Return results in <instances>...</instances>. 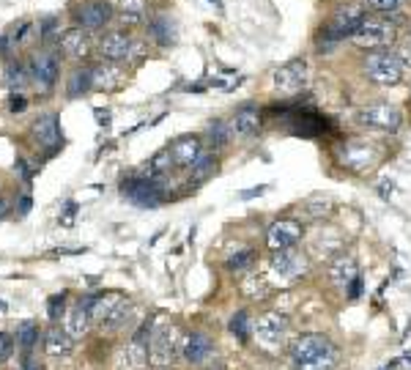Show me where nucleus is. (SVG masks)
<instances>
[{"label":"nucleus","mask_w":411,"mask_h":370,"mask_svg":"<svg viewBox=\"0 0 411 370\" xmlns=\"http://www.w3.org/2000/svg\"><path fill=\"white\" fill-rule=\"evenodd\" d=\"M230 332L236 335V338L242 340V343H247V340L253 338V318H250V313L247 310H239L233 318H230Z\"/></svg>","instance_id":"32"},{"label":"nucleus","mask_w":411,"mask_h":370,"mask_svg":"<svg viewBox=\"0 0 411 370\" xmlns=\"http://www.w3.org/2000/svg\"><path fill=\"white\" fill-rule=\"evenodd\" d=\"M6 310H8V305H6L3 299H0V313H6Z\"/></svg>","instance_id":"51"},{"label":"nucleus","mask_w":411,"mask_h":370,"mask_svg":"<svg viewBox=\"0 0 411 370\" xmlns=\"http://www.w3.org/2000/svg\"><path fill=\"white\" fill-rule=\"evenodd\" d=\"M17 345H20V354H33V348L39 345V324L36 321H22L17 327Z\"/></svg>","instance_id":"30"},{"label":"nucleus","mask_w":411,"mask_h":370,"mask_svg":"<svg viewBox=\"0 0 411 370\" xmlns=\"http://www.w3.org/2000/svg\"><path fill=\"white\" fill-rule=\"evenodd\" d=\"M74 214H77V203H71V200H69V203H66V225L71 222V217Z\"/></svg>","instance_id":"49"},{"label":"nucleus","mask_w":411,"mask_h":370,"mask_svg":"<svg viewBox=\"0 0 411 370\" xmlns=\"http://www.w3.org/2000/svg\"><path fill=\"white\" fill-rule=\"evenodd\" d=\"M28 110V99L22 93H11L8 99V113H25Z\"/></svg>","instance_id":"39"},{"label":"nucleus","mask_w":411,"mask_h":370,"mask_svg":"<svg viewBox=\"0 0 411 370\" xmlns=\"http://www.w3.org/2000/svg\"><path fill=\"white\" fill-rule=\"evenodd\" d=\"M209 3H220V0H209Z\"/></svg>","instance_id":"53"},{"label":"nucleus","mask_w":411,"mask_h":370,"mask_svg":"<svg viewBox=\"0 0 411 370\" xmlns=\"http://www.w3.org/2000/svg\"><path fill=\"white\" fill-rule=\"evenodd\" d=\"M53 28H55V20H53V17H47V20H44V25H41V36H50Z\"/></svg>","instance_id":"48"},{"label":"nucleus","mask_w":411,"mask_h":370,"mask_svg":"<svg viewBox=\"0 0 411 370\" xmlns=\"http://www.w3.org/2000/svg\"><path fill=\"white\" fill-rule=\"evenodd\" d=\"M17 170H20V176H22L25 181H31L33 179V170L28 167V162H25V159H17Z\"/></svg>","instance_id":"43"},{"label":"nucleus","mask_w":411,"mask_h":370,"mask_svg":"<svg viewBox=\"0 0 411 370\" xmlns=\"http://www.w3.org/2000/svg\"><path fill=\"white\" fill-rule=\"evenodd\" d=\"M365 74L376 85H398L403 80V61H400V55H395L389 50L368 53V58H365Z\"/></svg>","instance_id":"5"},{"label":"nucleus","mask_w":411,"mask_h":370,"mask_svg":"<svg viewBox=\"0 0 411 370\" xmlns=\"http://www.w3.org/2000/svg\"><path fill=\"white\" fill-rule=\"evenodd\" d=\"M326 275H329V282L337 285V288H348L354 280L359 278V266L351 255H335L326 266Z\"/></svg>","instance_id":"20"},{"label":"nucleus","mask_w":411,"mask_h":370,"mask_svg":"<svg viewBox=\"0 0 411 370\" xmlns=\"http://www.w3.org/2000/svg\"><path fill=\"white\" fill-rule=\"evenodd\" d=\"M305 77H307V66H305V61H291L274 71V88L283 93V96L299 93L302 91V85H305Z\"/></svg>","instance_id":"15"},{"label":"nucleus","mask_w":411,"mask_h":370,"mask_svg":"<svg viewBox=\"0 0 411 370\" xmlns=\"http://www.w3.org/2000/svg\"><path fill=\"white\" fill-rule=\"evenodd\" d=\"M31 80H33L31 69L20 61H11L8 66H6V71H3V83L8 85V91H14V93L25 91Z\"/></svg>","instance_id":"25"},{"label":"nucleus","mask_w":411,"mask_h":370,"mask_svg":"<svg viewBox=\"0 0 411 370\" xmlns=\"http://www.w3.org/2000/svg\"><path fill=\"white\" fill-rule=\"evenodd\" d=\"M74 20H77V25H80V28H85V31L104 28V25L113 20V6H110V3H104V0H88V3L77 6Z\"/></svg>","instance_id":"14"},{"label":"nucleus","mask_w":411,"mask_h":370,"mask_svg":"<svg viewBox=\"0 0 411 370\" xmlns=\"http://www.w3.org/2000/svg\"><path fill=\"white\" fill-rule=\"evenodd\" d=\"M71 348H74V340L66 335L64 327H50L44 332V351L50 357H69Z\"/></svg>","instance_id":"24"},{"label":"nucleus","mask_w":411,"mask_h":370,"mask_svg":"<svg viewBox=\"0 0 411 370\" xmlns=\"http://www.w3.org/2000/svg\"><path fill=\"white\" fill-rule=\"evenodd\" d=\"M230 129H233V135H239V137H253L255 132L260 129V107H258V104H244V107H239L236 116H233V121H230Z\"/></svg>","instance_id":"21"},{"label":"nucleus","mask_w":411,"mask_h":370,"mask_svg":"<svg viewBox=\"0 0 411 370\" xmlns=\"http://www.w3.org/2000/svg\"><path fill=\"white\" fill-rule=\"evenodd\" d=\"M33 137H36L50 154H55L58 146H61V118H58L55 113L39 116V118L33 121Z\"/></svg>","instance_id":"16"},{"label":"nucleus","mask_w":411,"mask_h":370,"mask_svg":"<svg viewBox=\"0 0 411 370\" xmlns=\"http://www.w3.org/2000/svg\"><path fill=\"white\" fill-rule=\"evenodd\" d=\"M11 212V195L6 192V195H0V219Z\"/></svg>","instance_id":"44"},{"label":"nucleus","mask_w":411,"mask_h":370,"mask_svg":"<svg viewBox=\"0 0 411 370\" xmlns=\"http://www.w3.org/2000/svg\"><path fill=\"white\" fill-rule=\"evenodd\" d=\"M373 156H376V149L365 140H348L340 149V162L351 170H365L373 162Z\"/></svg>","instance_id":"19"},{"label":"nucleus","mask_w":411,"mask_h":370,"mask_svg":"<svg viewBox=\"0 0 411 370\" xmlns=\"http://www.w3.org/2000/svg\"><path fill=\"white\" fill-rule=\"evenodd\" d=\"M179 351H184V343H181V332H179L176 324L162 321L157 327H151V332H148V359H151V365H157V368L173 365Z\"/></svg>","instance_id":"2"},{"label":"nucleus","mask_w":411,"mask_h":370,"mask_svg":"<svg viewBox=\"0 0 411 370\" xmlns=\"http://www.w3.org/2000/svg\"><path fill=\"white\" fill-rule=\"evenodd\" d=\"M132 313H134V305H132L129 299H118V305L113 308V313H110L107 321H104V329H107V332L124 329L129 321H132Z\"/></svg>","instance_id":"29"},{"label":"nucleus","mask_w":411,"mask_h":370,"mask_svg":"<svg viewBox=\"0 0 411 370\" xmlns=\"http://www.w3.org/2000/svg\"><path fill=\"white\" fill-rule=\"evenodd\" d=\"M351 39H354V44L362 47V50L379 53V50H386V47L395 41V25H389L386 20H365V22L359 25V31L354 33Z\"/></svg>","instance_id":"8"},{"label":"nucleus","mask_w":411,"mask_h":370,"mask_svg":"<svg viewBox=\"0 0 411 370\" xmlns=\"http://www.w3.org/2000/svg\"><path fill=\"white\" fill-rule=\"evenodd\" d=\"M148 33H151V39L157 41V44H173L176 41V22H173V17H167V14H159L151 20V25H148Z\"/></svg>","instance_id":"27"},{"label":"nucleus","mask_w":411,"mask_h":370,"mask_svg":"<svg viewBox=\"0 0 411 370\" xmlns=\"http://www.w3.org/2000/svg\"><path fill=\"white\" fill-rule=\"evenodd\" d=\"M291 357H293L296 370H335L340 351L326 335L305 332L291 345Z\"/></svg>","instance_id":"1"},{"label":"nucleus","mask_w":411,"mask_h":370,"mask_svg":"<svg viewBox=\"0 0 411 370\" xmlns=\"http://www.w3.org/2000/svg\"><path fill=\"white\" fill-rule=\"evenodd\" d=\"M121 6H124V14H137V17H143V0H121Z\"/></svg>","instance_id":"41"},{"label":"nucleus","mask_w":411,"mask_h":370,"mask_svg":"<svg viewBox=\"0 0 411 370\" xmlns=\"http://www.w3.org/2000/svg\"><path fill=\"white\" fill-rule=\"evenodd\" d=\"M31 206H33V198L25 192V195H20V203H17V217H28L31 214Z\"/></svg>","instance_id":"40"},{"label":"nucleus","mask_w":411,"mask_h":370,"mask_svg":"<svg viewBox=\"0 0 411 370\" xmlns=\"http://www.w3.org/2000/svg\"><path fill=\"white\" fill-rule=\"evenodd\" d=\"M121 77H124V71L116 69L113 63H96V66H91V80H94V88H99V91L116 88L121 83Z\"/></svg>","instance_id":"26"},{"label":"nucleus","mask_w":411,"mask_h":370,"mask_svg":"<svg viewBox=\"0 0 411 370\" xmlns=\"http://www.w3.org/2000/svg\"><path fill=\"white\" fill-rule=\"evenodd\" d=\"M242 291H244L250 299H263V296L269 294V285H266V280L260 278V275H258V278L250 275V278L242 282Z\"/></svg>","instance_id":"35"},{"label":"nucleus","mask_w":411,"mask_h":370,"mask_svg":"<svg viewBox=\"0 0 411 370\" xmlns=\"http://www.w3.org/2000/svg\"><path fill=\"white\" fill-rule=\"evenodd\" d=\"M305 236V228L299 219H274L266 231V247L272 252H280V249H293V247L302 242Z\"/></svg>","instance_id":"11"},{"label":"nucleus","mask_w":411,"mask_h":370,"mask_svg":"<svg viewBox=\"0 0 411 370\" xmlns=\"http://www.w3.org/2000/svg\"><path fill=\"white\" fill-rule=\"evenodd\" d=\"M403 0H365V8H373V11H395Z\"/></svg>","instance_id":"38"},{"label":"nucleus","mask_w":411,"mask_h":370,"mask_svg":"<svg viewBox=\"0 0 411 370\" xmlns=\"http://www.w3.org/2000/svg\"><path fill=\"white\" fill-rule=\"evenodd\" d=\"M66 294H55V296H50V302H47V315H50V321H58V318H64L66 313Z\"/></svg>","instance_id":"36"},{"label":"nucleus","mask_w":411,"mask_h":370,"mask_svg":"<svg viewBox=\"0 0 411 370\" xmlns=\"http://www.w3.org/2000/svg\"><path fill=\"white\" fill-rule=\"evenodd\" d=\"M255 249H244V252H236L230 261H228V272L230 275H244L255 266Z\"/></svg>","instance_id":"33"},{"label":"nucleus","mask_w":411,"mask_h":370,"mask_svg":"<svg viewBox=\"0 0 411 370\" xmlns=\"http://www.w3.org/2000/svg\"><path fill=\"white\" fill-rule=\"evenodd\" d=\"M211 351H214V343L209 335H203V332H192L187 343H184V357H187V362L192 365H200V362H206L209 357H211Z\"/></svg>","instance_id":"23"},{"label":"nucleus","mask_w":411,"mask_h":370,"mask_svg":"<svg viewBox=\"0 0 411 370\" xmlns=\"http://www.w3.org/2000/svg\"><path fill=\"white\" fill-rule=\"evenodd\" d=\"M22 368L25 370H41V365L33 359V354H22Z\"/></svg>","instance_id":"45"},{"label":"nucleus","mask_w":411,"mask_h":370,"mask_svg":"<svg viewBox=\"0 0 411 370\" xmlns=\"http://www.w3.org/2000/svg\"><path fill=\"white\" fill-rule=\"evenodd\" d=\"M217 170V159L211 154H203L195 165H192V179H195V184H200V181H206V179H211V173Z\"/></svg>","instance_id":"34"},{"label":"nucleus","mask_w":411,"mask_h":370,"mask_svg":"<svg viewBox=\"0 0 411 370\" xmlns=\"http://www.w3.org/2000/svg\"><path fill=\"white\" fill-rule=\"evenodd\" d=\"M121 195L132 200L140 209H154L162 203V186L157 179H143V176H129L121 181Z\"/></svg>","instance_id":"9"},{"label":"nucleus","mask_w":411,"mask_h":370,"mask_svg":"<svg viewBox=\"0 0 411 370\" xmlns=\"http://www.w3.org/2000/svg\"><path fill=\"white\" fill-rule=\"evenodd\" d=\"M406 39H409V41H406V44H409V50H411V31H409V36H406Z\"/></svg>","instance_id":"52"},{"label":"nucleus","mask_w":411,"mask_h":370,"mask_svg":"<svg viewBox=\"0 0 411 370\" xmlns=\"http://www.w3.org/2000/svg\"><path fill=\"white\" fill-rule=\"evenodd\" d=\"M14 351H17V340L11 338L8 332H0V365L8 362L14 357Z\"/></svg>","instance_id":"37"},{"label":"nucleus","mask_w":411,"mask_h":370,"mask_svg":"<svg viewBox=\"0 0 411 370\" xmlns=\"http://www.w3.org/2000/svg\"><path fill=\"white\" fill-rule=\"evenodd\" d=\"M99 55L107 61H132L140 55L137 41L124 31H110L99 39Z\"/></svg>","instance_id":"12"},{"label":"nucleus","mask_w":411,"mask_h":370,"mask_svg":"<svg viewBox=\"0 0 411 370\" xmlns=\"http://www.w3.org/2000/svg\"><path fill=\"white\" fill-rule=\"evenodd\" d=\"M96 121L102 123V126H107V123H110V113H102V110H96Z\"/></svg>","instance_id":"50"},{"label":"nucleus","mask_w":411,"mask_h":370,"mask_svg":"<svg viewBox=\"0 0 411 370\" xmlns=\"http://www.w3.org/2000/svg\"><path fill=\"white\" fill-rule=\"evenodd\" d=\"M359 294H362V275L348 285V299H359Z\"/></svg>","instance_id":"42"},{"label":"nucleus","mask_w":411,"mask_h":370,"mask_svg":"<svg viewBox=\"0 0 411 370\" xmlns=\"http://www.w3.org/2000/svg\"><path fill=\"white\" fill-rule=\"evenodd\" d=\"M269 266H272V272H274V275H280L283 280H296V278H302V275L307 272L310 261H307V255H305V252H299V249L293 247V249L272 252Z\"/></svg>","instance_id":"13"},{"label":"nucleus","mask_w":411,"mask_h":370,"mask_svg":"<svg viewBox=\"0 0 411 370\" xmlns=\"http://www.w3.org/2000/svg\"><path fill=\"white\" fill-rule=\"evenodd\" d=\"M28 69H31V77L36 85H41V91L50 93L58 83V71H61V61L55 53L50 50H39L33 53L31 61H28Z\"/></svg>","instance_id":"10"},{"label":"nucleus","mask_w":411,"mask_h":370,"mask_svg":"<svg viewBox=\"0 0 411 370\" xmlns=\"http://www.w3.org/2000/svg\"><path fill=\"white\" fill-rule=\"evenodd\" d=\"M368 20V14H365V6H359V3H348V6H340L332 17H329V22H326V31L321 36V41L326 39V44L323 47H332V44H337L340 39H346V36H354V33L359 31V25ZM321 47V50H323Z\"/></svg>","instance_id":"4"},{"label":"nucleus","mask_w":411,"mask_h":370,"mask_svg":"<svg viewBox=\"0 0 411 370\" xmlns=\"http://www.w3.org/2000/svg\"><path fill=\"white\" fill-rule=\"evenodd\" d=\"M148 332H151V327L146 324L134 338L129 340L127 345H121V348L116 351L113 368L116 370H146V365H148Z\"/></svg>","instance_id":"7"},{"label":"nucleus","mask_w":411,"mask_h":370,"mask_svg":"<svg viewBox=\"0 0 411 370\" xmlns=\"http://www.w3.org/2000/svg\"><path fill=\"white\" fill-rule=\"evenodd\" d=\"M206 137H209L211 149H222V146L230 143L233 129H230V123H225V121H211L209 123V129H206Z\"/></svg>","instance_id":"31"},{"label":"nucleus","mask_w":411,"mask_h":370,"mask_svg":"<svg viewBox=\"0 0 411 370\" xmlns=\"http://www.w3.org/2000/svg\"><path fill=\"white\" fill-rule=\"evenodd\" d=\"M94 88V80H91V66L85 69H74V74L69 77V85H66V96L69 99H80Z\"/></svg>","instance_id":"28"},{"label":"nucleus","mask_w":411,"mask_h":370,"mask_svg":"<svg viewBox=\"0 0 411 370\" xmlns=\"http://www.w3.org/2000/svg\"><path fill=\"white\" fill-rule=\"evenodd\" d=\"M61 47H64L66 55L74 58V61H83L91 53V41H88L83 28H71V31L61 33Z\"/></svg>","instance_id":"22"},{"label":"nucleus","mask_w":411,"mask_h":370,"mask_svg":"<svg viewBox=\"0 0 411 370\" xmlns=\"http://www.w3.org/2000/svg\"><path fill=\"white\" fill-rule=\"evenodd\" d=\"M11 44H14L11 39H6V36H0V55H3V58L8 55V47H11Z\"/></svg>","instance_id":"47"},{"label":"nucleus","mask_w":411,"mask_h":370,"mask_svg":"<svg viewBox=\"0 0 411 370\" xmlns=\"http://www.w3.org/2000/svg\"><path fill=\"white\" fill-rule=\"evenodd\" d=\"M260 192H266V186H255V189H247V192H242V200H250V198L260 195Z\"/></svg>","instance_id":"46"},{"label":"nucleus","mask_w":411,"mask_h":370,"mask_svg":"<svg viewBox=\"0 0 411 370\" xmlns=\"http://www.w3.org/2000/svg\"><path fill=\"white\" fill-rule=\"evenodd\" d=\"M285 332H288V318L277 310H266L253 321V338L258 348L266 354H277L283 348Z\"/></svg>","instance_id":"3"},{"label":"nucleus","mask_w":411,"mask_h":370,"mask_svg":"<svg viewBox=\"0 0 411 370\" xmlns=\"http://www.w3.org/2000/svg\"><path fill=\"white\" fill-rule=\"evenodd\" d=\"M356 121L368 129H376V132H398L403 123V113L392 102H373L356 113Z\"/></svg>","instance_id":"6"},{"label":"nucleus","mask_w":411,"mask_h":370,"mask_svg":"<svg viewBox=\"0 0 411 370\" xmlns=\"http://www.w3.org/2000/svg\"><path fill=\"white\" fill-rule=\"evenodd\" d=\"M170 156H173V165H179V167H192V165L203 156V143H200V137H195V135H181V137H176V140L170 143Z\"/></svg>","instance_id":"18"},{"label":"nucleus","mask_w":411,"mask_h":370,"mask_svg":"<svg viewBox=\"0 0 411 370\" xmlns=\"http://www.w3.org/2000/svg\"><path fill=\"white\" fill-rule=\"evenodd\" d=\"M91 313H88V305L80 299V302H74V305H66V313H64V329L66 335L71 340H80L88 335V329H91Z\"/></svg>","instance_id":"17"}]
</instances>
